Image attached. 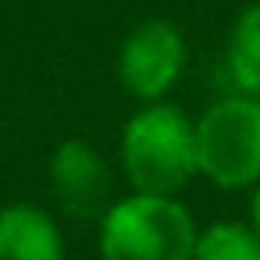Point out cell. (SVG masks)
<instances>
[{
	"label": "cell",
	"mask_w": 260,
	"mask_h": 260,
	"mask_svg": "<svg viewBox=\"0 0 260 260\" xmlns=\"http://www.w3.org/2000/svg\"><path fill=\"white\" fill-rule=\"evenodd\" d=\"M50 192L72 217H100L111 200V171L86 139H64L50 157Z\"/></svg>",
	"instance_id": "5b68a950"
},
{
	"label": "cell",
	"mask_w": 260,
	"mask_h": 260,
	"mask_svg": "<svg viewBox=\"0 0 260 260\" xmlns=\"http://www.w3.org/2000/svg\"><path fill=\"white\" fill-rule=\"evenodd\" d=\"M196 224L171 196H128L104 214V260H192Z\"/></svg>",
	"instance_id": "7a4b0ae2"
},
{
	"label": "cell",
	"mask_w": 260,
	"mask_h": 260,
	"mask_svg": "<svg viewBox=\"0 0 260 260\" xmlns=\"http://www.w3.org/2000/svg\"><path fill=\"white\" fill-rule=\"evenodd\" d=\"M125 175L143 196L178 192L196 168V125L171 104H153L139 111L121 136Z\"/></svg>",
	"instance_id": "6da1fadb"
},
{
	"label": "cell",
	"mask_w": 260,
	"mask_h": 260,
	"mask_svg": "<svg viewBox=\"0 0 260 260\" xmlns=\"http://www.w3.org/2000/svg\"><path fill=\"white\" fill-rule=\"evenodd\" d=\"M192 260H260V235L249 224L217 221L196 239Z\"/></svg>",
	"instance_id": "ba28073f"
},
{
	"label": "cell",
	"mask_w": 260,
	"mask_h": 260,
	"mask_svg": "<svg viewBox=\"0 0 260 260\" xmlns=\"http://www.w3.org/2000/svg\"><path fill=\"white\" fill-rule=\"evenodd\" d=\"M0 260H64V242L50 214L15 203L0 210Z\"/></svg>",
	"instance_id": "8992f818"
},
{
	"label": "cell",
	"mask_w": 260,
	"mask_h": 260,
	"mask_svg": "<svg viewBox=\"0 0 260 260\" xmlns=\"http://www.w3.org/2000/svg\"><path fill=\"white\" fill-rule=\"evenodd\" d=\"M228 72L242 96L260 100V4H249L232 25Z\"/></svg>",
	"instance_id": "52a82bcc"
},
{
	"label": "cell",
	"mask_w": 260,
	"mask_h": 260,
	"mask_svg": "<svg viewBox=\"0 0 260 260\" xmlns=\"http://www.w3.org/2000/svg\"><path fill=\"white\" fill-rule=\"evenodd\" d=\"M249 217H253V232L260 235V185H256V192H253V203H249Z\"/></svg>",
	"instance_id": "9c48e42d"
},
{
	"label": "cell",
	"mask_w": 260,
	"mask_h": 260,
	"mask_svg": "<svg viewBox=\"0 0 260 260\" xmlns=\"http://www.w3.org/2000/svg\"><path fill=\"white\" fill-rule=\"evenodd\" d=\"M196 168L221 189L260 182V100L239 93L196 121Z\"/></svg>",
	"instance_id": "3957f363"
},
{
	"label": "cell",
	"mask_w": 260,
	"mask_h": 260,
	"mask_svg": "<svg viewBox=\"0 0 260 260\" xmlns=\"http://www.w3.org/2000/svg\"><path fill=\"white\" fill-rule=\"evenodd\" d=\"M185 68V40L171 22H143L118 54V79L139 100H160Z\"/></svg>",
	"instance_id": "277c9868"
}]
</instances>
